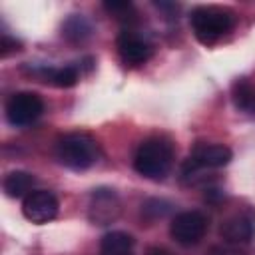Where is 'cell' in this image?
Instances as JSON below:
<instances>
[{"label": "cell", "mask_w": 255, "mask_h": 255, "mask_svg": "<svg viewBox=\"0 0 255 255\" xmlns=\"http://www.w3.org/2000/svg\"><path fill=\"white\" fill-rule=\"evenodd\" d=\"M207 217L201 211H183L177 213L169 223V233L179 245H195L203 239L207 231Z\"/></svg>", "instance_id": "obj_5"}, {"label": "cell", "mask_w": 255, "mask_h": 255, "mask_svg": "<svg viewBox=\"0 0 255 255\" xmlns=\"http://www.w3.org/2000/svg\"><path fill=\"white\" fill-rule=\"evenodd\" d=\"M219 233L227 243H233V245L249 243L255 235V217L249 211L235 213L221 223Z\"/></svg>", "instance_id": "obj_9"}, {"label": "cell", "mask_w": 255, "mask_h": 255, "mask_svg": "<svg viewBox=\"0 0 255 255\" xmlns=\"http://www.w3.org/2000/svg\"><path fill=\"white\" fill-rule=\"evenodd\" d=\"M233 102L241 110H249L251 108V104H253V92H251V86L245 80H239V82L233 84Z\"/></svg>", "instance_id": "obj_15"}, {"label": "cell", "mask_w": 255, "mask_h": 255, "mask_svg": "<svg viewBox=\"0 0 255 255\" xmlns=\"http://www.w3.org/2000/svg\"><path fill=\"white\" fill-rule=\"evenodd\" d=\"M122 211L120 197L114 189L108 187H98L90 195V205H88V217L96 225H108L118 219Z\"/></svg>", "instance_id": "obj_7"}, {"label": "cell", "mask_w": 255, "mask_h": 255, "mask_svg": "<svg viewBox=\"0 0 255 255\" xmlns=\"http://www.w3.org/2000/svg\"><path fill=\"white\" fill-rule=\"evenodd\" d=\"M233 153L227 145L223 143H199L195 145L193 153L189 155V159L199 165L201 169L203 167H211V169H217V167H223L231 161Z\"/></svg>", "instance_id": "obj_10"}, {"label": "cell", "mask_w": 255, "mask_h": 255, "mask_svg": "<svg viewBox=\"0 0 255 255\" xmlns=\"http://www.w3.org/2000/svg\"><path fill=\"white\" fill-rule=\"evenodd\" d=\"M116 48H118V54L122 58L124 64L128 66H139V64H145L151 54H153V46L143 38L139 36L137 32L133 30H124L118 40H116Z\"/></svg>", "instance_id": "obj_8"}, {"label": "cell", "mask_w": 255, "mask_h": 255, "mask_svg": "<svg viewBox=\"0 0 255 255\" xmlns=\"http://www.w3.org/2000/svg\"><path fill=\"white\" fill-rule=\"evenodd\" d=\"M34 183H36V177L28 171H22V169H16V171H10L4 181H2V189L8 197H26L34 191Z\"/></svg>", "instance_id": "obj_11"}, {"label": "cell", "mask_w": 255, "mask_h": 255, "mask_svg": "<svg viewBox=\"0 0 255 255\" xmlns=\"http://www.w3.org/2000/svg\"><path fill=\"white\" fill-rule=\"evenodd\" d=\"M100 255H135L133 237L126 231H110L100 241Z\"/></svg>", "instance_id": "obj_12"}, {"label": "cell", "mask_w": 255, "mask_h": 255, "mask_svg": "<svg viewBox=\"0 0 255 255\" xmlns=\"http://www.w3.org/2000/svg\"><path fill=\"white\" fill-rule=\"evenodd\" d=\"M141 207H143V215H147L149 219H157V217H163L169 211L171 203L163 201V199H147Z\"/></svg>", "instance_id": "obj_16"}, {"label": "cell", "mask_w": 255, "mask_h": 255, "mask_svg": "<svg viewBox=\"0 0 255 255\" xmlns=\"http://www.w3.org/2000/svg\"><path fill=\"white\" fill-rule=\"evenodd\" d=\"M62 36H64L68 42H74V44L84 42V40H88V38L92 36V24H90V20H88L86 16H82V14H72V16L64 22V26H62Z\"/></svg>", "instance_id": "obj_14"}, {"label": "cell", "mask_w": 255, "mask_h": 255, "mask_svg": "<svg viewBox=\"0 0 255 255\" xmlns=\"http://www.w3.org/2000/svg\"><path fill=\"white\" fill-rule=\"evenodd\" d=\"M34 74L42 76L44 82H50L58 88H72L80 80V72L76 66H64V68H34Z\"/></svg>", "instance_id": "obj_13"}, {"label": "cell", "mask_w": 255, "mask_h": 255, "mask_svg": "<svg viewBox=\"0 0 255 255\" xmlns=\"http://www.w3.org/2000/svg\"><path fill=\"white\" fill-rule=\"evenodd\" d=\"M189 22H191V30L199 42L213 44L215 40H219L221 36L231 32L235 18L229 10H223L217 6H197L191 12Z\"/></svg>", "instance_id": "obj_3"}, {"label": "cell", "mask_w": 255, "mask_h": 255, "mask_svg": "<svg viewBox=\"0 0 255 255\" xmlns=\"http://www.w3.org/2000/svg\"><path fill=\"white\" fill-rule=\"evenodd\" d=\"M145 255H173V253L169 249H165V247H149L145 251Z\"/></svg>", "instance_id": "obj_19"}, {"label": "cell", "mask_w": 255, "mask_h": 255, "mask_svg": "<svg viewBox=\"0 0 255 255\" xmlns=\"http://www.w3.org/2000/svg\"><path fill=\"white\" fill-rule=\"evenodd\" d=\"M58 197L48 189H34L22 201V213L32 223H48L58 215Z\"/></svg>", "instance_id": "obj_6"}, {"label": "cell", "mask_w": 255, "mask_h": 255, "mask_svg": "<svg viewBox=\"0 0 255 255\" xmlns=\"http://www.w3.org/2000/svg\"><path fill=\"white\" fill-rule=\"evenodd\" d=\"M104 8L110 14H114L116 18H120V20H129L126 14L133 12V4L131 2H104Z\"/></svg>", "instance_id": "obj_17"}, {"label": "cell", "mask_w": 255, "mask_h": 255, "mask_svg": "<svg viewBox=\"0 0 255 255\" xmlns=\"http://www.w3.org/2000/svg\"><path fill=\"white\" fill-rule=\"evenodd\" d=\"M18 50H22V42L16 40V38H12V36H8L4 32L2 34V40H0V54H2V58H6L12 52H18Z\"/></svg>", "instance_id": "obj_18"}, {"label": "cell", "mask_w": 255, "mask_h": 255, "mask_svg": "<svg viewBox=\"0 0 255 255\" xmlns=\"http://www.w3.org/2000/svg\"><path fill=\"white\" fill-rule=\"evenodd\" d=\"M44 112V102L34 92H18L6 102V120L14 128H26L34 124Z\"/></svg>", "instance_id": "obj_4"}, {"label": "cell", "mask_w": 255, "mask_h": 255, "mask_svg": "<svg viewBox=\"0 0 255 255\" xmlns=\"http://www.w3.org/2000/svg\"><path fill=\"white\" fill-rule=\"evenodd\" d=\"M100 157L98 141L86 131H72L58 139L56 143V159L70 169L84 171L92 167Z\"/></svg>", "instance_id": "obj_2"}, {"label": "cell", "mask_w": 255, "mask_h": 255, "mask_svg": "<svg viewBox=\"0 0 255 255\" xmlns=\"http://www.w3.org/2000/svg\"><path fill=\"white\" fill-rule=\"evenodd\" d=\"M173 163V145L165 137H147L133 155V169L147 179H163Z\"/></svg>", "instance_id": "obj_1"}]
</instances>
